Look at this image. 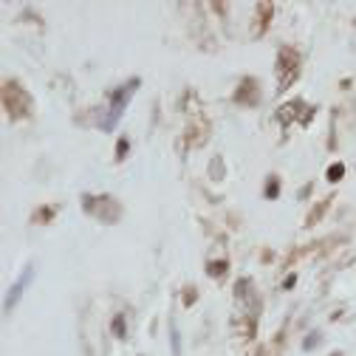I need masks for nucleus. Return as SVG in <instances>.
<instances>
[{
  "instance_id": "1",
  "label": "nucleus",
  "mask_w": 356,
  "mask_h": 356,
  "mask_svg": "<svg viewBox=\"0 0 356 356\" xmlns=\"http://www.w3.org/2000/svg\"><path fill=\"white\" fill-rule=\"evenodd\" d=\"M139 91V79H130L127 85H122L119 91H113V97H111V108H108V116H105V122H102V130H113L116 127V122L122 119V113H124V108H127V102H130V97Z\"/></svg>"
},
{
  "instance_id": "2",
  "label": "nucleus",
  "mask_w": 356,
  "mask_h": 356,
  "mask_svg": "<svg viewBox=\"0 0 356 356\" xmlns=\"http://www.w3.org/2000/svg\"><path fill=\"white\" fill-rule=\"evenodd\" d=\"M31 277H34V266H26V272L17 277V283L9 289V294H6V302H3V311L6 314H12V311L17 308V302H20V297H23V291H26V286L31 283Z\"/></svg>"
},
{
  "instance_id": "3",
  "label": "nucleus",
  "mask_w": 356,
  "mask_h": 356,
  "mask_svg": "<svg viewBox=\"0 0 356 356\" xmlns=\"http://www.w3.org/2000/svg\"><path fill=\"white\" fill-rule=\"evenodd\" d=\"M111 331H113L116 339H124V334H127V320H124V314H116V317H113Z\"/></svg>"
},
{
  "instance_id": "4",
  "label": "nucleus",
  "mask_w": 356,
  "mask_h": 356,
  "mask_svg": "<svg viewBox=\"0 0 356 356\" xmlns=\"http://www.w3.org/2000/svg\"><path fill=\"white\" fill-rule=\"evenodd\" d=\"M342 172H345V167H342V164H334V167L328 170V178H331V181H339Z\"/></svg>"
},
{
  "instance_id": "5",
  "label": "nucleus",
  "mask_w": 356,
  "mask_h": 356,
  "mask_svg": "<svg viewBox=\"0 0 356 356\" xmlns=\"http://www.w3.org/2000/svg\"><path fill=\"white\" fill-rule=\"evenodd\" d=\"M170 337H172V353L178 356V353H181V342H178V331L172 328V334H170Z\"/></svg>"
},
{
  "instance_id": "6",
  "label": "nucleus",
  "mask_w": 356,
  "mask_h": 356,
  "mask_svg": "<svg viewBox=\"0 0 356 356\" xmlns=\"http://www.w3.org/2000/svg\"><path fill=\"white\" fill-rule=\"evenodd\" d=\"M124 153H127V139H122V142L116 145V159H124Z\"/></svg>"
},
{
  "instance_id": "7",
  "label": "nucleus",
  "mask_w": 356,
  "mask_h": 356,
  "mask_svg": "<svg viewBox=\"0 0 356 356\" xmlns=\"http://www.w3.org/2000/svg\"><path fill=\"white\" fill-rule=\"evenodd\" d=\"M266 195H269V198H275V195H277V181H275V178L269 181V187H266Z\"/></svg>"
},
{
  "instance_id": "8",
  "label": "nucleus",
  "mask_w": 356,
  "mask_h": 356,
  "mask_svg": "<svg viewBox=\"0 0 356 356\" xmlns=\"http://www.w3.org/2000/svg\"><path fill=\"white\" fill-rule=\"evenodd\" d=\"M294 283H297V275H289V277H286V283H283V289H291Z\"/></svg>"
}]
</instances>
